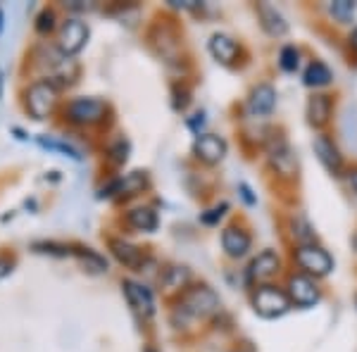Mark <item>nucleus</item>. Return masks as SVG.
<instances>
[{
	"mask_svg": "<svg viewBox=\"0 0 357 352\" xmlns=\"http://www.w3.org/2000/svg\"><path fill=\"white\" fill-rule=\"evenodd\" d=\"M257 15H260V24L269 36L274 38H281L289 33V22L286 17L274 8V5H267V3H260L257 5Z\"/></svg>",
	"mask_w": 357,
	"mask_h": 352,
	"instance_id": "15",
	"label": "nucleus"
},
{
	"mask_svg": "<svg viewBox=\"0 0 357 352\" xmlns=\"http://www.w3.org/2000/svg\"><path fill=\"white\" fill-rule=\"evenodd\" d=\"M33 250L45 252V255H57V257H67L69 252H72L67 245H60V243H33Z\"/></svg>",
	"mask_w": 357,
	"mask_h": 352,
	"instance_id": "27",
	"label": "nucleus"
},
{
	"mask_svg": "<svg viewBox=\"0 0 357 352\" xmlns=\"http://www.w3.org/2000/svg\"><path fill=\"white\" fill-rule=\"evenodd\" d=\"M312 148H314L317 160H319L321 167H324V169L329 171V174H333V176L341 174V169H343V158H341V153H338V148L333 146L331 138L317 136L314 141H312Z\"/></svg>",
	"mask_w": 357,
	"mask_h": 352,
	"instance_id": "12",
	"label": "nucleus"
},
{
	"mask_svg": "<svg viewBox=\"0 0 357 352\" xmlns=\"http://www.w3.org/2000/svg\"><path fill=\"white\" fill-rule=\"evenodd\" d=\"M146 352H153V350H146Z\"/></svg>",
	"mask_w": 357,
	"mask_h": 352,
	"instance_id": "37",
	"label": "nucleus"
},
{
	"mask_svg": "<svg viewBox=\"0 0 357 352\" xmlns=\"http://www.w3.org/2000/svg\"><path fill=\"white\" fill-rule=\"evenodd\" d=\"M53 20H55V15L50 13V10H43V13L38 15L36 29H38V31H48V29H53Z\"/></svg>",
	"mask_w": 357,
	"mask_h": 352,
	"instance_id": "30",
	"label": "nucleus"
},
{
	"mask_svg": "<svg viewBox=\"0 0 357 352\" xmlns=\"http://www.w3.org/2000/svg\"><path fill=\"white\" fill-rule=\"evenodd\" d=\"M329 13H331V17H336L341 24H348L357 13V5L353 0H336V3L329 5Z\"/></svg>",
	"mask_w": 357,
	"mask_h": 352,
	"instance_id": "24",
	"label": "nucleus"
},
{
	"mask_svg": "<svg viewBox=\"0 0 357 352\" xmlns=\"http://www.w3.org/2000/svg\"><path fill=\"white\" fill-rule=\"evenodd\" d=\"M289 298L298 307H312L319 303V288L310 276H293L289 281Z\"/></svg>",
	"mask_w": 357,
	"mask_h": 352,
	"instance_id": "11",
	"label": "nucleus"
},
{
	"mask_svg": "<svg viewBox=\"0 0 357 352\" xmlns=\"http://www.w3.org/2000/svg\"><path fill=\"white\" fill-rule=\"evenodd\" d=\"M129 224L138 231H155L158 229V215L151 210V207H136V210L129 212Z\"/></svg>",
	"mask_w": 357,
	"mask_h": 352,
	"instance_id": "21",
	"label": "nucleus"
},
{
	"mask_svg": "<svg viewBox=\"0 0 357 352\" xmlns=\"http://www.w3.org/2000/svg\"><path fill=\"white\" fill-rule=\"evenodd\" d=\"M296 262L301 264L307 274H314V276H326V274H331V269H333L331 255L319 245H301L296 250Z\"/></svg>",
	"mask_w": 357,
	"mask_h": 352,
	"instance_id": "4",
	"label": "nucleus"
},
{
	"mask_svg": "<svg viewBox=\"0 0 357 352\" xmlns=\"http://www.w3.org/2000/svg\"><path fill=\"white\" fill-rule=\"evenodd\" d=\"M276 107V89L272 84H260L250 91L248 98V112L252 117H269Z\"/></svg>",
	"mask_w": 357,
	"mask_h": 352,
	"instance_id": "9",
	"label": "nucleus"
},
{
	"mask_svg": "<svg viewBox=\"0 0 357 352\" xmlns=\"http://www.w3.org/2000/svg\"><path fill=\"white\" fill-rule=\"evenodd\" d=\"M77 257L91 274H102V271H107V259L100 257L93 250H89V247H86V250H77Z\"/></svg>",
	"mask_w": 357,
	"mask_h": 352,
	"instance_id": "22",
	"label": "nucleus"
},
{
	"mask_svg": "<svg viewBox=\"0 0 357 352\" xmlns=\"http://www.w3.org/2000/svg\"><path fill=\"white\" fill-rule=\"evenodd\" d=\"M252 240H250V234L238 227H227L222 231V247L227 250L229 257L234 259H241L248 255V250H250Z\"/></svg>",
	"mask_w": 357,
	"mask_h": 352,
	"instance_id": "14",
	"label": "nucleus"
},
{
	"mask_svg": "<svg viewBox=\"0 0 357 352\" xmlns=\"http://www.w3.org/2000/svg\"><path fill=\"white\" fill-rule=\"evenodd\" d=\"M227 141L222 136H215V134H200L195 138L193 143V153L198 160H203L205 164H217L227 158Z\"/></svg>",
	"mask_w": 357,
	"mask_h": 352,
	"instance_id": "7",
	"label": "nucleus"
},
{
	"mask_svg": "<svg viewBox=\"0 0 357 352\" xmlns=\"http://www.w3.org/2000/svg\"><path fill=\"white\" fill-rule=\"evenodd\" d=\"M203 124H205V112H198V114H193V119H188V126H191V129L198 136H200V129H203Z\"/></svg>",
	"mask_w": 357,
	"mask_h": 352,
	"instance_id": "31",
	"label": "nucleus"
},
{
	"mask_svg": "<svg viewBox=\"0 0 357 352\" xmlns=\"http://www.w3.org/2000/svg\"><path fill=\"white\" fill-rule=\"evenodd\" d=\"M305 86H310V89H321V86H329L333 74L331 69L324 65V62H312L307 69H305Z\"/></svg>",
	"mask_w": 357,
	"mask_h": 352,
	"instance_id": "20",
	"label": "nucleus"
},
{
	"mask_svg": "<svg viewBox=\"0 0 357 352\" xmlns=\"http://www.w3.org/2000/svg\"><path fill=\"white\" fill-rule=\"evenodd\" d=\"M110 250H112V255L117 257V262L124 264V267H129V269L143 267V259L146 257H143L141 247L126 243V240H122V238H114V240H110Z\"/></svg>",
	"mask_w": 357,
	"mask_h": 352,
	"instance_id": "17",
	"label": "nucleus"
},
{
	"mask_svg": "<svg viewBox=\"0 0 357 352\" xmlns=\"http://www.w3.org/2000/svg\"><path fill=\"white\" fill-rule=\"evenodd\" d=\"M105 102L96 100V98H77V100L69 102L67 114L72 122L77 124H96L105 117Z\"/></svg>",
	"mask_w": 357,
	"mask_h": 352,
	"instance_id": "6",
	"label": "nucleus"
},
{
	"mask_svg": "<svg viewBox=\"0 0 357 352\" xmlns=\"http://www.w3.org/2000/svg\"><path fill=\"white\" fill-rule=\"evenodd\" d=\"M238 190H241V198H243L248 205H255V203H257V198H255V195H252V190L248 188V183H241Z\"/></svg>",
	"mask_w": 357,
	"mask_h": 352,
	"instance_id": "32",
	"label": "nucleus"
},
{
	"mask_svg": "<svg viewBox=\"0 0 357 352\" xmlns=\"http://www.w3.org/2000/svg\"><path fill=\"white\" fill-rule=\"evenodd\" d=\"M267 155H269V162L281 176H293L296 174V167H298V160H296V153L293 148L289 146V141L281 136H272L267 143Z\"/></svg>",
	"mask_w": 357,
	"mask_h": 352,
	"instance_id": "5",
	"label": "nucleus"
},
{
	"mask_svg": "<svg viewBox=\"0 0 357 352\" xmlns=\"http://www.w3.org/2000/svg\"><path fill=\"white\" fill-rule=\"evenodd\" d=\"M350 45H353V48L357 50V29H355L353 33H350Z\"/></svg>",
	"mask_w": 357,
	"mask_h": 352,
	"instance_id": "34",
	"label": "nucleus"
},
{
	"mask_svg": "<svg viewBox=\"0 0 357 352\" xmlns=\"http://www.w3.org/2000/svg\"><path fill=\"white\" fill-rule=\"evenodd\" d=\"M110 155H112V160L117 164L126 162V158H129V143H126L124 138H119V141L110 148Z\"/></svg>",
	"mask_w": 357,
	"mask_h": 352,
	"instance_id": "29",
	"label": "nucleus"
},
{
	"mask_svg": "<svg viewBox=\"0 0 357 352\" xmlns=\"http://www.w3.org/2000/svg\"><path fill=\"white\" fill-rule=\"evenodd\" d=\"M146 186V174H141V171H131V174H126L124 178H117V181H112L107 188H102L100 195H114V193H136V190H141Z\"/></svg>",
	"mask_w": 357,
	"mask_h": 352,
	"instance_id": "19",
	"label": "nucleus"
},
{
	"mask_svg": "<svg viewBox=\"0 0 357 352\" xmlns=\"http://www.w3.org/2000/svg\"><path fill=\"white\" fill-rule=\"evenodd\" d=\"M176 309L188 319H203V316H210L212 312L220 309V298H217V293L212 288L195 286L183 293Z\"/></svg>",
	"mask_w": 357,
	"mask_h": 352,
	"instance_id": "1",
	"label": "nucleus"
},
{
	"mask_svg": "<svg viewBox=\"0 0 357 352\" xmlns=\"http://www.w3.org/2000/svg\"><path fill=\"white\" fill-rule=\"evenodd\" d=\"M350 183H353V188H355V193H357V171L353 176H350Z\"/></svg>",
	"mask_w": 357,
	"mask_h": 352,
	"instance_id": "35",
	"label": "nucleus"
},
{
	"mask_svg": "<svg viewBox=\"0 0 357 352\" xmlns=\"http://www.w3.org/2000/svg\"><path fill=\"white\" fill-rule=\"evenodd\" d=\"M291 305L289 293L279 291L276 286H260L252 296V307L262 319H279L291 309Z\"/></svg>",
	"mask_w": 357,
	"mask_h": 352,
	"instance_id": "2",
	"label": "nucleus"
},
{
	"mask_svg": "<svg viewBox=\"0 0 357 352\" xmlns=\"http://www.w3.org/2000/svg\"><path fill=\"white\" fill-rule=\"evenodd\" d=\"M355 303H357V298H355Z\"/></svg>",
	"mask_w": 357,
	"mask_h": 352,
	"instance_id": "38",
	"label": "nucleus"
},
{
	"mask_svg": "<svg viewBox=\"0 0 357 352\" xmlns=\"http://www.w3.org/2000/svg\"><path fill=\"white\" fill-rule=\"evenodd\" d=\"M55 102H57V91H55V86L50 82L33 84L31 89H29V93H26V107L36 119L48 117V114L53 112Z\"/></svg>",
	"mask_w": 357,
	"mask_h": 352,
	"instance_id": "3",
	"label": "nucleus"
},
{
	"mask_svg": "<svg viewBox=\"0 0 357 352\" xmlns=\"http://www.w3.org/2000/svg\"><path fill=\"white\" fill-rule=\"evenodd\" d=\"M279 65L284 72H296L301 65V53L296 50V45H284L279 53Z\"/></svg>",
	"mask_w": 357,
	"mask_h": 352,
	"instance_id": "25",
	"label": "nucleus"
},
{
	"mask_svg": "<svg viewBox=\"0 0 357 352\" xmlns=\"http://www.w3.org/2000/svg\"><path fill=\"white\" fill-rule=\"evenodd\" d=\"M353 247L357 250V231H355V236H353Z\"/></svg>",
	"mask_w": 357,
	"mask_h": 352,
	"instance_id": "36",
	"label": "nucleus"
},
{
	"mask_svg": "<svg viewBox=\"0 0 357 352\" xmlns=\"http://www.w3.org/2000/svg\"><path fill=\"white\" fill-rule=\"evenodd\" d=\"M227 210H229V203H222V205L212 207V210H207L205 215L200 217V222L207 224V227H212V224H217L224 215H227Z\"/></svg>",
	"mask_w": 357,
	"mask_h": 352,
	"instance_id": "28",
	"label": "nucleus"
},
{
	"mask_svg": "<svg viewBox=\"0 0 357 352\" xmlns=\"http://www.w3.org/2000/svg\"><path fill=\"white\" fill-rule=\"evenodd\" d=\"M307 124L314 126V129H321L331 117V100L329 95H312L307 100Z\"/></svg>",
	"mask_w": 357,
	"mask_h": 352,
	"instance_id": "18",
	"label": "nucleus"
},
{
	"mask_svg": "<svg viewBox=\"0 0 357 352\" xmlns=\"http://www.w3.org/2000/svg\"><path fill=\"white\" fill-rule=\"evenodd\" d=\"M293 238L301 245H314V231L310 227V222L305 217H296L293 219Z\"/></svg>",
	"mask_w": 357,
	"mask_h": 352,
	"instance_id": "23",
	"label": "nucleus"
},
{
	"mask_svg": "<svg viewBox=\"0 0 357 352\" xmlns=\"http://www.w3.org/2000/svg\"><path fill=\"white\" fill-rule=\"evenodd\" d=\"M124 296L129 300V307L134 309L141 319H151L155 312V300H153L151 288L136 284V281H124Z\"/></svg>",
	"mask_w": 357,
	"mask_h": 352,
	"instance_id": "8",
	"label": "nucleus"
},
{
	"mask_svg": "<svg viewBox=\"0 0 357 352\" xmlns=\"http://www.w3.org/2000/svg\"><path fill=\"white\" fill-rule=\"evenodd\" d=\"M207 48H210L212 57L217 62H222V65H234L236 57H238V43L227 33H215L210 38V43H207Z\"/></svg>",
	"mask_w": 357,
	"mask_h": 352,
	"instance_id": "16",
	"label": "nucleus"
},
{
	"mask_svg": "<svg viewBox=\"0 0 357 352\" xmlns=\"http://www.w3.org/2000/svg\"><path fill=\"white\" fill-rule=\"evenodd\" d=\"M38 143H41L43 148L57 150V153L67 155V158H72V160H82V155H79V150H77V148H72V146H69V143L53 141V138H38Z\"/></svg>",
	"mask_w": 357,
	"mask_h": 352,
	"instance_id": "26",
	"label": "nucleus"
},
{
	"mask_svg": "<svg viewBox=\"0 0 357 352\" xmlns=\"http://www.w3.org/2000/svg\"><path fill=\"white\" fill-rule=\"evenodd\" d=\"M10 271H13V262H8V259L0 257V279H5Z\"/></svg>",
	"mask_w": 357,
	"mask_h": 352,
	"instance_id": "33",
	"label": "nucleus"
},
{
	"mask_svg": "<svg viewBox=\"0 0 357 352\" xmlns=\"http://www.w3.org/2000/svg\"><path fill=\"white\" fill-rule=\"evenodd\" d=\"M276 271H279V257L272 250H264L248 267V281L250 284H264V281L272 279Z\"/></svg>",
	"mask_w": 357,
	"mask_h": 352,
	"instance_id": "13",
	"label": "nucleus"
},
{
	"mask_svg": "<svg viewBox=\"0 0 357 352\" xmlns=\"http://www.w3.org/2000/svg\"><path fill=\"white\" fill-rule=\"evenodd\" d=\"M86 41H89V26L79 20H67L65 26L60 31V48L62 53L74 55L84 48Z\"/></svg>",
	"mask_w": 357,
	"mask_h": 352,
	"instance_id": "10",
	"label": "nucleus"
}]
</instances>
